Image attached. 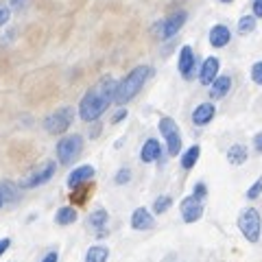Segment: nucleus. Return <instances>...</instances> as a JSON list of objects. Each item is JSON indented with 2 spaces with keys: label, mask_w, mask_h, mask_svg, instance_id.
I'll use <instances>...</instances> for the list:
<instances>
[{
  "label": "nucleus",
  "mask_w": 262,
  "mask_h": 262,
  "mask_svg": "<svg viewBox=\"0 0 262 262\" xmlns=\"http://www.w3.org/2000/svg\"><path fill=\"white\" fill-rule=\"evenodd\" d=\"M29 3H31V0H9V7H11V9H15V11H22Z\"/></svg>",
  "instance_id": "obj_31"
},
{
  "label": "nucleus",
  "mask_w": 262,
  "mask_h": 262,
  "mask_svg": "<svg viewBox=\"0 0 262 262\" xmlns=\"http://www.w3.org/2000/svg\"><path fill=\"white\" fill-rule=\"evenodd\" d=\"M229 39H232V31H229L225 24H214V27L210 29V44L214 46V48L227 46Z\"/></svg>",
  "instance_id": "obj_15"
},
{
  "label": "nucleus",
  "mask_w": 262,
  "mask_h": 262,
  "mask_svg": "<svg viewBox=\"0 0 262 262\" xmlns=\"http://www.w3.org/2000/svg\"><path fill=\"white\" fill-rule=\"evenodd\" d=\"M253 149H256V153H262V131L253 136Z\"/></svg>",
  "instance_id": "obj_35"
},
{
  "label": "nucleus",
  "mask_w": 262,
  "mask_h": 262,
  "mask_svg": "<svg viewBox=\"0 0 262 262\" xmlns=\"http://www.w3.org/2000/svg\"><path fill=\"white\" fill-rule=\"evenodd\" d=\"M253 15L262 18V0H253Z\"/></svg>",
  "instance_id": "obj_36"
},
{
  "label": "nucleus",
  "mask_w": 262,
  "mask_h": 262,
  "mask_svg": "<svg viewBox=\"0 0 262 262\" xmlns=\"http://www.w3.org/2000/svg\"><path fill=\"white\" fill-rule=\"evenodd\" d=\"M238 229L251 245H256L262 236V216L256 208H245L238 216Z\"/></svg>",
  "instance_id": "obj_3"
},
{
  "label": "nucleus",
  "mask_w": 262,
  "mask_h": 262,
  "mask_svg": "<svg viewBox=\"0 0 262 262\" xmlns=\"http://www.w3.org/2000/svg\"><path fill=\"white\" fill-rule=\"evenodd\" d=\"M251 81L256 85H262V61H256L251 66Z\"/></svg>",
  "instance_id": "obj_26"
},
{
  "label": "nucleus",
  "mask_w": 262,
  "mask_h": 262,
  "mask_svg": "<svg viewBox=\"0 0 262 262\" xmlns=\"http://www.w3.org/2000/svg\"><path fill=\"white\" fill-rule=\"evenodd\" d=\"M72 122H75V110L72 107H59V110H55L53 114H48V116L44 118V129L51 136H61L72 127Z\"/></svg>",
  "instance_id": "obj_4"
},
{
  "label": "nucleus",
  "mask_w": 262,
  "mask_h": 262,
  "mask_svg": "<svg viewBox=\"0 0 262 262\" xmlns=\"http://www.w3.org/2000/svg\"><path fill=\"white\" fill-rule=\"evenodd\" d=\"M81 151H83V138L79 134H72V136H63L59 142H57V160L59 164H72L75 162Z\"/></svg>",
  "instance_id": "obj_5"
},
{
  "label": "nucleus",
  "mask_w": 262,
  "mask_h": 262,
  "mask_svg": "<svg viewBox=\"0 0 262 262\" xmlns=\"http://www.w3.org/2000/svg\"><path fill=\"white\" fill-rule=\"evenodd\" d=\"M214 114H216L214 105H212V103H201V105H196L194 112H192V122L196 127H206L208 122H212Z\"/></svg>",
  "instance_id": "obj_14"
},
{
  "label": "nucleus",
  "mask_w": 262,
  "mask_h": 262,
  "mask_svg": "<svg viewBox=\"0 0 262 262\" xmlns=\"http://www.w3.org/2000/svg\"><path fill=\"white\" fill-rule=\"evenodd\" d=\"M118 186H122V184H129L131 182V170L129 168H120L118 173H116V179H114Z\"/></svg>",
  "instance_id": "obj_28"
},
{
  "label": "nucleus",
  "mask_w": 262,
  "mask_h": 262,
  "mask_svg": "<svg viewBox=\"0 0 262 262\" xmlns=\"http://www.w3.org/2000/svg\"><path fill=\"white\" fill-rule=\"evenodd\" d=\"M192 194H194V196H199V199H203V196L208 194V188H206V184H203V182L194 184V190H192Z\"/></svg>",
  "instance_id": "obj_30"
},
{
  "label": "nucleus",
  "mask_w": 262,
  "mask_h": 262,
  "mask_svg": "<svg viewBox=\"0 0 262 262\" xmlns=\"http://www.w3.org/2000/svg\"><path fill=\"white\" fill-rule=\"evenodd\" d=\"M9 18H11V7L9 5H0V29L9 22Z\"/></svg>",
  "instance_id": "obj_29"
},
{
  "label": "nucleus",
  "mask_w": 262,
  "mask_h": 262,
  "mask_svg": "<svg viewBox=\"0 0 262 262\" xmlns=\"http://www.w3.org/2000/svg\"><path fill=\"white\" fill-rule=\"evenodd\" d=\"M94 177V166H90V164H83V166H77L72 173L68 175V179H66V184H68L70 190H75V188L88 184L90 179Z\"/></svg>",
  "instance_id": "obj_11"
},
{
  "label": "nucleus",
  "mask_w": 262,
  "mask_h": 262,
  "mask_svg": "<svg viewBox=\"0 0 262 262\" xmlns=\"http://www.w3.org/2000/svg\"><path fill=\"white\" fill-rule=\"evenodd\" d=\"M57 173V164L55 162H44L42 166H37L35 170H31L29 175H24L20 182H18V188L22 190H31V188H37V186H44L46 182H51Z\"/></svg>",
  "instance_id": "obj_6"
},
{
  "label": "nucleus",
  "mask_w": 262,
  "mask_h": 262,
  "mask_svg": "<svg viewBox=\"0 0 262 262\" xmlns=\"http://www.w3.org/2000/svg\"><path fill=\"white\" fill-rule=\"evenodd\" d=\"M153 75V68L151 66H136L134 70L125 75V79L118 83L116 88V98H114V103L118 105H127L131 98H134L140 90L144 88V83L149 81V77Z\"/></svg>",
  "instance_id": "obj_2"
},
{
  "label": "nucleus",
  "mask_w": 262,
  "mask_h": 262,
  "mask_svg": "<svg viewBox=\"0 0 262 262\" xmlns=\"http://www.w3.org/2000/svg\"><path fill=\"white\" fill-rule=\"evenodd\" d=\"M194 66H196L194 51L190 46H182V51H179V59H177L179 75H182L186 81H190L194 77Z\"/></svg>",
  "instance_id": "obj_10"
},
{
  "label": "nucleus",
  "mask_w": 262,
  "mask_h": 262,
  "mask_svg": "<svg viewBox=\"0 0 262 262\" xmlns=\"http://www.w3.org/2000/svg\"><path fill=\"white\" fill-rule=\"evenodd\" d=\"M219 68H221V63L216 57H206V61L201 63V70H199L201 85H212V81L219 77Z\"/></svg>",
  "instance_id": "obj_12"
},
{
  "label": "nucleus",
  "mask_w": 262,
  "mask_h": 262,
  "mask_svg": "<svg viewBox=\"0 0 262 262\" xmlns=\"http://www.w3.org/2000/svg\"><path fill=\"white\" fill-rule=\"evenodd\" d=\"M39 262H59V253H57V251H48Z\"/></svg>",
  "instance_id": "obj_34"
},
{
  "label": "nucleus",
  "mask_w": 262,
  "mask_h": 262,
  "mask_svg": "<svg viewBox=\"0 0 262 262\" xmlns=\"http://www.w3.org/2000/svg\"><path fill=\"white\" fill-rule=\"evenodd\" d=\"M155 225V219L153 214L146 208H136L134 214H131V227L138 229V232H146Z\"/></svg>",
  "instance_id": "obj_13"
},
{
  "label": "nucleus",
  "mask_w": 262,
  "mask_h": 262,
  "mask_svg": "<svg viewBox=\"0 0 262 262\" xmlns=\"http://www.w3.org/2000/svg\"><path fill=\"white\" fill-rule=\"evenodd\" d=\"M221 3H225V5H229V3H234V0H221Z\"/></svg>",
  "instance_id": "obj_37"
},
{
  "label": "nucleus",
  "mask_w": 262,
  "mask_h": 262,
  "mask_svg": "<svg viewBox=\"0 0 262 262\" xmlns=\"http://www.w3.org/2000/svg\"><path fill=\"white\" fill-rule=\"evenodd\" d=\"M229 90H232V79H229L227 75H219L210 85V96L214 98V101H219V98L229 94Z\"/></svg>",
  "instance_id": "obj_17"
},
{
  "label": "nucleus",
  "mask_w": 262,
  "mask_h": 262,
  "mask_svg": "<svg viewBox=\"0 0 262 262\" xmlns=\"http://www.w3.org/2000/svg\"><path fill=\"white\" fill-rule=\"evenodd\" d=\"M125 118H127V110H118V112L112 116V122H114V125H118V122L125 120Z\"/></svg>",
  "instance_id": "obj_33"
},
{
  "label": "nucleus",
  "mask_w": 262,
  "mask_h": 262,
  "mask_svg": "<svg viewBox=\"0 0 262 262\" xmlns=\"http://www.w3.org/2000/svg\"><path fill=\"white\" fill-rule=\"evenodd\" d=\"M188 20V13L182 9V11H175V13H170L166 20H162L158 27H155V31H158V35L160 39H170V37H175L179 31H182V27L186 24Z\"/></svg>",
  "instance_id": "obj_8"
},
{
  "label": "nucleus",
  "mask_w": 262,
  "mask_h": 262,
  "mask_svg": "<svg viewBox=\"0 0 262 262\" xmlns=\"http://www.w3.org/2000/svg\"><path fill=\"white\" fill-rule=\"evenodd\" d=\"M116 79L114 77H103L96 85H92L85 92V96L79 103V116L85 122H94L105 114V110L110 107L116 98Z\"/></svg>",
  "instance_id": "obj_1"
},
{
  "label": "nucleus",
  "mask_w": 262,
  "mask_h": 262,
  "mask_svg": "<svg viewBox=\"0 0 262 262\" xmlns=\"http://www.w3.org/2000/svg\"><path fill=\"white\" fill-rule=\"evenodd\" d=\"M11 247V238L9 236H5V238H0V258H3V253Z\"/></svg>",
  "instance_id": "obj_32"
},
{
  "label": "nucleus",
  "mask_w": 262,
  "mask_h": 262,
  "mask_svg": "<svg viewBox=\"0 0 262 262\" xmlns=\"http://www.w3.org/2000/svg\"><path fill=\"white\" fill-rule=\"evenodd\" d=\"M249 158V151L245 144H232L227 151V162L232 164V166H241V164H245Z\"/></svg>",
  "instance_id": "obj_18"
},
{
  "label": "nucleus",
  "mask_w": 262,
  "mask_h": 262,
  "mask_svg": "<svg viewBox=\"0 0 262 262\" xmlns=\"http://www.w3.org/2000/svg\"><path fill=\"white\" fill-rule=\"evenodd\" d=\"M203 199H199V196H186V199L179 203V212H182V219L186 221V223H196L201 216H203Z\"/></svg>",
  "instance_id": "obj_9"
},
{
  "label": "nucleus",
  "mask_w": 262,
  "mask_h": 262,
  "mask_svg": "<svg viewBox=\"0 0 262 262\" xmlns=\"http://www.w3.org/2000/svg\"><path fill=\"white\" fill-rule=\"evenodd\" d=\"M253 29H256V15H243V18L238 20V33L241 35H247V33H251Z\"/></svg>",
  "instance_id": "obj_25"
},
{
  "label": "nucleus",
  "mask_w": 262,
  "mask_h": 262,
  "mask_svg": "<svg viewBox=\"0 0 262 262\" xmlns=\"http://www.w3.org/2000/svg\"><path fill=\"white\" fill-rule=\"evenodd\" d=\"M162 158V144L155 140V138H149L144 144H142V151H140V160L144 164H151V162H158Z\"/></svg>",
  "instance_id": "obj_16"
},
{
  "label": "nucleus",
  "mask_w": 262,
  "mask_h": 262,
  "mask_svg": "<svg viewBox=\"0 0 262 262\" xmlns=\"http://www.w3.org/2000/svg\"><path fill=\"white\" fill-rule=\"evenodd\" d=\"M158 129H160V134L162 138L166 140V151L168 155H179V151H182V134H179V127H177V122L173 118H168V116H164L160 118L158 122Z\"/></svg>",
  "instance_id": "obj_7"
},
{
  "label": "nucleus",
  "mask_w": 262,
  "mask_h": 262,
  "mask_svg": "<svg viewBox=\"0 0 262 262\" xmlns=\"http://www.w3.org/2000/svg\"><path fill=\"white\" fill-rule=\"evenodd\" d=\"M170 206H173V199L166 196V194H162V196H158V199L153 201V212L155 214H164V212L170 210Z\"/></svg>",
  "instance_id": "obj_24"
},
{
  "label": "nucleus",
  "mask_w": 262,
  "mask_h": 262,
  "mask_svg": "<svg viewBox=\"0 0 262 262\" xmlns=\"http://www.w3.org/2000/svg\"><path fill=\"white\" fill-rule=\"evenodd\" d=\"M199 155H201V146L199 144H192L184 155H182V168L184 170H190L196 162H199Z\"/></svg>",
  "instance_id": "obj_22"
},
{
  "label": "nucleus",
  "mask_w": 262,
  "mask_h": 262,
  "mask_svg": "<svg viewBox=\"0 0 262 262\" xmlns=\"http://www.w3.org/2000/svg\"><path fill=\"white\" fill-rule=\"evenodd\" d=\"M107 219H110V214H107V210H94L92 214L88 216V223H90V227H105L107 225Z\"/></svg>",
  "instance_id": "obj_23"
},
{
  "label": "nucleus",
  "mask_w": 262,
  "mask_h": 262,
  "mask_svg": "<svg viewBox=\"0 0 262 262\" xmlns=\"http://www.w3.org/2000/svg\"><path fill=\"white\" fill-rule=\"evenodd\" d=\"M107 258H110V249L105 245H94L85 253V262H107Z\"/></svg>",
  "instance_id": "obj_21"
},
{
  "label": "nucleus",
  "mask_w": 262,
  "mask_h": 262,
  "mask_svg": "<svg viewBox=\"0 0 262 262\" xmlns=\"http://www.w3.org/2000/svg\"><path fill=\"white\" fill-rule=\"evenodd\" d=\"M260 194H262V177H260L258 182H256V184H253V186L249 188V190H247V194H245V196H247L249 201H253V199H258Z\"/></svg>",
  "instance_id": "obj_27"
},
{
  "label": "nucleus",
  "mask_w": 262,
  "mask_h": 262,
  "mask_svg": "<svg viewBox=\"0 0 262 262\" xmlns=\"http://www.w3.org/2000/svg\"><path fill=\"white\" fill-rule=\"evenodd\" d=\"M15 190H18V186H15L13 182H9V179H5V182H0V210H3L7 203L13 201L15 196Z\"/></svg>",
  "instance_id": "obj_20"
},
{
  "label": "nucleus",
  "mask_w": 262,
  "mask_h": 262,
  "mask_svg": "<svg viewBox=\"0 0 262 262\" xmlns=\"http://www.w3.org/2000/svg\"><path fill=\"white\" fill-rule=\"evenodd\" d=\"M79 219V212L72 208V206H63L57 210V214H55V223L57 225H72L75 221Z\"/></svg>",
  "instance_id": "obj_19"
}]
</instances>
